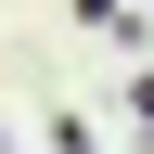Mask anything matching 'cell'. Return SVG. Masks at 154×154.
Listing matches in <instances>:
<instances>
[{
	"label": "cell",
	"mask_w": 154,
	"mask_h": 154,
	"mask_svg": "<svg viewBox=\"0 0 154 154\" xmlns=\"http://www.w3.org/2000/svg\"><path fill=\"white\" fill-rule=\"evenodd\" d=\"M64 13H77L90 38H141V13H128V0H64Z\"/></svg>",
	"instance_id": "obj_1"
}]
</instances>
